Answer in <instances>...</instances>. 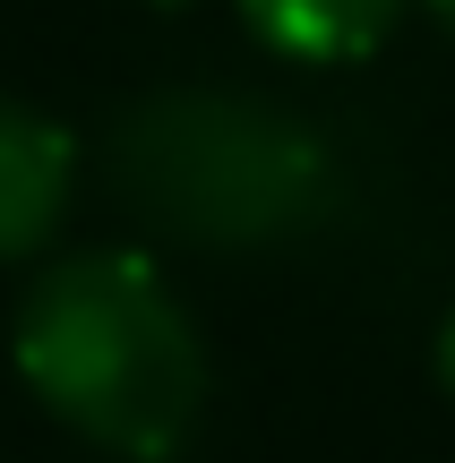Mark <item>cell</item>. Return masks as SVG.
Segmentation results:
<instances>
[{
    "mask_svg": "<svg viewBox=\"0 0 455 463\" xmlns=\"http://www.w3.org/2000/svg\"><path fill=\"white\" fill-rule=\"evenodd\" d=\"M430 9H439V17H447V26H455V0H430Z\"/></svg>",
    "mask_w": 455,
    "mask_h": 463,
    "instance_id": "obj_6",
    "label": "cell"
},
{
    "mask_svg": "<svg viewBox=\"0 0 455 463\" xmlns=\"http://www.w3.org/2000/svg\"><path fill=\"white\" fill-rule=\"evenodd\" d=\"M112 181L155 232L198 249H267L336 206V164L309 120L258 95H147L112 129Z\"/></svg>",
    "mask_w": 455,
    "mask_h": 463,
    "instance_id": "obj_2",
    "label": "cell"
},
{
    "mask_svg": "<svg viewBox=\"0 0 455 463\" xmlns=\"http://www.w3.org/2000/svg\"><path fill=\"white\" fill-rule=\"evenodd\" d=\"M404 17V0H241V26L275 52V61H309V69H336L378 52Z\"/></svg>",
    "mask_w": 455,
    "mask_h": 463,
    "instance_id": "obj_4",
    "label": "cell"
},
{
    "mask_svg": "<svg viewBox=\"0 0 455 463\" xmlns=\"http://www.w3.org/2000/svg\"><path fill=\"white\" fill-rule=\"evenodd\" d=\"M147 9H189V0H147Z\"/></svg>",
    "mask_w": 455,
    "mask_h": 463,
    "instance_id": "obj_7",
    "label": "cell"
},
{
    "mask_svg": "<svg viewBox=\"0 0 455 463\" xmlns=\"http://www.w3.org/2000/svg\"><path fill=\"white\" fill-rule=\"evenodd\" d=\"M439 386L455 395V309H447V326H439Z\"/></svg>",
    "mask_w": 455,
    "mask_h": 463,
    "instance_id": "obj_5",
    "label": "cell"
},
{
    "mask_svg": "<svg viewBox=\"0 0 455 463\" xmlns=\"http://www.w3.org/2000/svg\"><path fill=\"white\" fill-rule=\"evenodd\" d=\"M9 361L52 420L103 455L164 463L206 412V344L172 283L129 249H86L26 283Z\"/></svg>",
    "mask_w": 455,
    "mask_h": 463,
    "instance_id": "obj_1",
    "label": "cell"
},
{
    "mask_svg": "<svg viewBox=\"0 0 455 463\" xmlns=\"http://www.w3.org/2000/svg\"><path fill=\"white\" fill-rule=\"evenodd\" d=\"M69 181H78V146L52 112L0 95V258H26V249L52 241L69 206Z\"/></svg>",
    "mask_w": 455,
    "mask_h": 463,
    "instance_id": "obj_3",
    "label": "cell"
}]
</instances>
